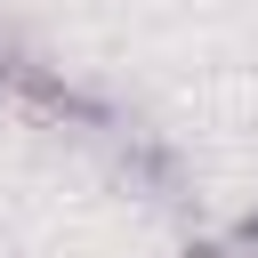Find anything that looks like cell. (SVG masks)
I'll return each mask as SVG.
<instances>
[{
    "label": "cell",
    "mask_w": 258,
    "mask_h": 258,
    "mask_svg": "<svg viewBox=\"0 0 258 258\" xmlns=\"http://www.w3.org/2000/svg\"><path fill=\"white\" fill-rule=\"evenodd\" d=\"M226 250H234V258H258V202H250V210L226 226Z\"/></svg>",
    "instance_id": "obj_1"
},
{
    "label": "cell",
    "mask_w": 258,
    "mask_h": 258,
    "mask_svg": "<svg viewBox=\"0 0 258 258\" xmlns=\"http://www.w3.org/2000/svg\"><path fill=\"white\" fill-rule=\"evenodd\" d=\"M177 258H234V250H226V234H194V242H185Z\"/></svg>",
    "instance_id": "obj_2"
}]
</instances>
